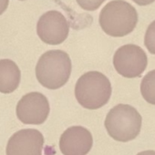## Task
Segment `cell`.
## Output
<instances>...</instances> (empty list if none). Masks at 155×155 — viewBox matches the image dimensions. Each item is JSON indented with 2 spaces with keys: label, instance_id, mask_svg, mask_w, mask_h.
<instances>
[{
  "label": "cell",
  "instance_id": "cell-8",
  "mask_svg": "<svg viewBox=\"0 0 155 155\" xmlns=\"http://www.w3.org/2000/svg\"><path fill=\"white\" fill-rule=\"evenodd\" d=\"M44 137L35 129H24L15 132L8 140L7 155H42Z\"/></svg>",
  "mask_w": 155,
  "mask_h": 155
},
{
  "label": "cell",
  "instance_id": "cell-2",
  "mask_svg": "<svg viewBox=\"0 0 155 155\" xmlns=\"http://www.w3.org/2000/svg\"><path fill=\"white\" fill-rule=\"evenodd\" d=\"M99 22L107 35L121 38L134 30L138 23V13L124 0H113L101 9Z\"/></svg>",
  "mask_w": 155,
  "mask_h": 155
},
{
  "label": "cell",
  "instance_id": "cell-5",
  "mask_svg": "<svg viewBox=\"0 0 155 155\" xmlns=\"http://www.w3.org/2000/svg\"><path fill=\"white\" fill-rule=\"evenodd\" d=\"M147 65V55L137 45H124L117 49L113 57V66L116 71L128 79L140 77Z\"/></svg>",
  "mask_w": 155,
  "mask_h": 155
},
{
  "label": "cell",
  "instance_id": "cell-4",
  "mask_svg": "<svg viewBox=\"0 0 155 155\" xmlns=\"http://www.w3.org/2000/svg\"><path fill=\"white\" fill-rule=\"evenodd\" d=\"M141 121V116L135 108L127 104H119L108 112L105 128L112 139L127 142L140 134Z\"/></svg>",
  "mask_w": 155,
  "mask_h": 155
},
{
  "label": "cell",
  "instance_id": "cell-17",
  "mask_svg": "<svg viewBox=\"0 0 155 155\" xmlns=\"http://www.w3.org/2000/svg\"><path fill=\"white\" fill-rule=\"evenodd\" d=\"M20 1H25V0H20Z\"/></svg>",
  "mask_w": 155,
  "mask_h": 155
},
{
  "label": "cell",
  "instance_id": "cell-7",
  "mask_svg": "<svg viewBox=\"0 0 155 155\" xmlns=\"http://www.w3.org/2000/svg\"><path fill=\"white\" fill-rule=\"evenodd\" d=\"M50 110L49 102L40 92L26 94L18 101L16 109L18 120L24 124L39 125L46 121Z\"/></svg>",
  "mask_w": 155,
  "mask_h": 155
},
{
  "label": "cell",
  "instance_id": "cell-13",
  "mask_svg": "<svg viewBox=\"0 0 155 155\" xmlns=\"http://www.w3.org/2000/svg\"><path fill=\"white\" fill-rule=\"evenodd\" d=\"M76 1L82 9L94 11L102 5L105 0H76Z\"/></svg>",
  "mask_w": 155,
  "mask_h": 155
},
{
  "label": "cell",
  "instance_id": "cell-11",
  "mask_svg": "<svg viewBox=\"0 0 155 155\" xmlns=\"http://www.w3.org/2000/svg\"><path fill=\"white\" fill-rule=\"evenodd\" d=\"M140 92L148 103L155 105V69L144 76L140 84Z\"/></svg>",
  "mask_w": 155,
  "mask_h": 155
},
{
  "label": "cell",
  "instance_id": "cell-6",
  "mask_svg": "<svg viewBox=\"0 0 155 155\" xmlns=\"http://www.w3.org/2000/svg\"><path fill=\"white\" fill-rule=\"evenodd\" d=\"M69 32V24L65 16L57 10L43 14L37 24V33L39 38L48 45L63 43Z\"/></svg>",
  "mask_w": 155,
  "mask_h": 155
},
{
  "label": "cell",
  "instance_id": "cell-1",
  "mask_svg": "<svg viewBox=\"0 0 155 155\" xmlns=\"http://www.w3.org/2000/svg\"><path fill=\"white\" fill-rule=\"evenodd\" d=\"M71 68V59L67 52L59 49L49 50L38 59L36 66V77L43 87L58 90L68 82Z\"/></svg>",
  "mask_w": 155,
  "mask_h": 155
},
{
  "label": "cell",
  "instance_id": "cell-3",
  "mask_svg": "<svg viewBox=\"0 0 155 155\" xmlns=\"http://www.w3.org/2000/svg\"><path fill=\"white\" fill-rule=\"evenodd\" d=\"M111 92L110 80L99 71H89L83 74L75 86V97L78 102L89 110H97L106 105Z\"/></svg>",
  "mask_w": 155,
  "mask_h": 155
},
{
  "label": "cell",
  "instance_id": "cell-10",
  "mask_svg": "<svg viewBox=\"0 0 155 155\" xmlns=\"http://www.w3.org/2000/svg\"><path fill=\"white\" fill-rule=\"evenodd\" d=\"M21 72L18 65L11 59L0 60V92L8 94L19 86Z\"/></svg>",
  "mask_w": 155,
  "mask_h": 155
},
{
  "label": "cell",
  "instance_id": "cell-16",
  "mask_svg": "<svg viewBox=\"0 0 155 155\" xmlns=\"http://www.w3.org/2000/svg\"><path fill=\"white\" fill-rule=\"evenodd\" d=\"M137 155H155V151L154 150H144V151L138 153Z\"/></svg>",
  "mask_w": 155,
  "mask_h": 155
},
{
  "label": "cell",
  "instance_id": "cell-15",
  "mask_svg": "<svg viewBox=\"0 0 155 155\" xmlns=\"http://www.w3.org/2000/svg\"><path fill=\"white\" fill-rule=\"evenodd\" d=\"M133 2H135L139 6H147L151 3H153L155 0H132Z\"/></svg>",
  "mask_w": 155,
  "mask_h": 155
},
{
  "label": "cell",
  "instance_id": "cell-14",
  "mask_svg": "<svg viewBox=\"0 0 155 155\" xmlns=\"http://www.w3.org/2000/svg\"><path fill=\"white\" fill-rule=\"evenodd\" d=\"M9 0H0V16H1L8 8Z\"/></svg>",
  "mask_w": 155,
  "mask_h": 155
},
{
  "label": "cell",
  "instance_id": "cell-12",
  "mask_svg": "<svg viewBox=\"0 0 155 155\" xmlns=\"http://www.w3.org/2000/svg\"><path fill=\"white\" fill-rule=\"evenodd\" d=\"M144 45L151 54H155V20L151 22L145 33Z\"/></svg>",
  "mask_w": 155,
  "mask_h": 155
},
{
  "label": "cell",
  "instance_id": "cell-9",
  "mask_svg": "<svg viewBox=\"0 0 155 155\" xmlns=\"http://www.w3.org/2000/svg\"><path fill=\"white\" fill-rule=\"evenodd\" d=\"M92 144L91 131L81 126L67 129L59 139V149L63 155H87Z\"/></svg>",
  "mask_w": 155,
  "mask_h": 155
}]
</instances>
